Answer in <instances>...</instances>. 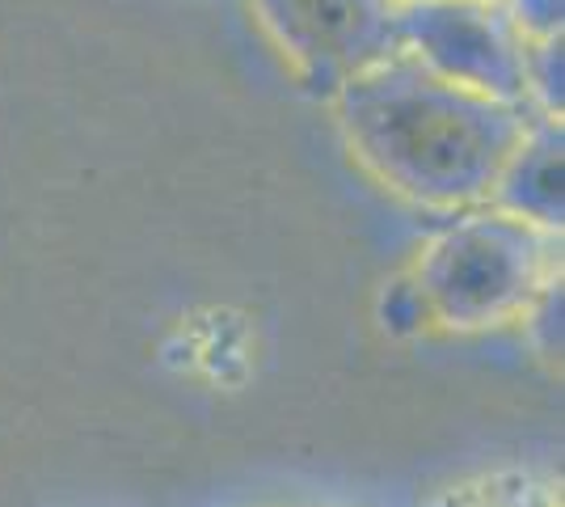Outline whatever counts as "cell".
Returning <instances> with one entry per match:
<instances>
[{"label":"cell","mask_w":565,"mask_h":507,"mask_svg":"<svg viewBox=\"0 0 565 507\" xmlns=\"http://www.w3.org/2000/svg\"><path fill=\"white\" fill-rule=\"evenodd\" d=\"M333 106L354 157L388 191L423 208L490 199L507 157L532 127V106L448 85L405 51L347 81Z\"/></svg>","instance_id":"6da1fadb"},{"label":"cell","mask_w":565,"mask_h":507,"mask_svg":"<svg viewBox=\"0 0 565 507\" xmlns=\"http://www.w3.org/2000/svg\"><path fill=\"white\" fill-rule=\"evenodd\" d=\"M557 279V242L536 224L507 212H469L426 242L414 266L435 326L494 330L519 321Z\"/></svg>","instance_id":"7a4b0ae2"},{"label":"cell","mask_w":565,"mask_h":507,"mask_svg":"<svg viewBox=\"0 0 565 507\" xmlns=\"http://www.w3.org/2000/svg\"><path fill=\"white\" fill-rule=\"evenodd\" d=\"M401 51L448 85L532 106L527 34L502 0H401Z\"/></svg>","instance_id":"3957f363"},{"label":"cell","mask_w":565,"mask_h":507,"mask_svg":"<svg viewBox=\"0 0 565 507\" xmlns=\"http://www.w3.org/2000/svg\"><path fill=\"white\" fill-rule=\"evenodd\" d=\"M254 13L317 94L333 97L359 73L401 55V0H254Z\"/></svg>","instance_id":"277c9868"},{"label":"cell","mask_w":565,"mask_h":507,"mask_svg":"<svg viewBox=\"0 0 565 507\" xmlns=\"http://www.w3.org/2000/svg\"><path fill=\"white\" fill-rule=\"evenodd\" d=\"M562 123L557 119H532L523 131L515 152L507 157V166L498 173L490 199L498 212L519 216L536 224L544 233H557L565 220V191H562Z\"/></svg>","instance_id":"5b68a950"},{"label":"cell","mask_w":565,"mask_h":507,"mask_svg":"<svg viewBox=\"0 0 565 507\" xmlns=\"http://www.w3.org/2000/svg\"><path fill=\"white\" fill-rule=\"evenodd\" d=\"M448 507H557L548 486H536L523 474H502L469 490H456Z\"/></svg>","instance_id":"8992f818"},{"label":"cell","mask_w":565,"mask_h":507,"mask_svg":"<svg viewBox=\"0 0 565 507\" xmlns=\"http://www.w3.org/2000/svg\"><path fill=\"white\" fill-rule=\"evenodd\" d=\"M527 97L541 102L548 119L562 115V34L527 39Z\"/></svg>","instance_id":"52a82bcc"},{"label":"cell","mask_w":565,"mask_h":507,"mask_svg":"<svg viewBox=\"0 0 565 507\" xmlns=\"http://www.w3.org/2000/svg\"><path fill=\"white\" fill-rule=\"evenodd\" d=\"M380 317H384V330L388 335H418L426 326H435L430 305H426L423 288L414 284V275L397 279L393 288L380 296Z\"/></svg>","instance_id":"ba28073f"},{"label":"cell","mask_w":565,"mask_h":507,"mask_svg":"<svg viewBox=\"0 0 565 507\" xmlns=\"http://www.w3.org/2000/svg\"><path fill=\"white\" fill-rule=\"evenodd\" d=\"M523 321H527V330L536 335L544 356L553 360V356L562 351V279H553V284L536 296V305L523 314Z\"/></svg>","instance_id":"9c48e42d"},{"label":"cell","mask_w":565,"mask_h":507,"mask_svg":"<svg viewBox=\"0 0 565 507\" xmlns=\"http://www.w3.org/2000/svg\"><path fill=\"white\" fill-rule=\"evenodd\" d=\"M515 25L527 34V39H553L562 34V18H565V0H507Z\"/></svg>","instance_id":"30bf717a"}]
</instances>
